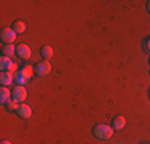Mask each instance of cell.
<instances>
[{
	"mask_svg": "<svg viewBox=\"0 0 150 144\" xmlns=\"http://www.w3.org/2000/svg\"><path fill=\"white\" fill-rule=\"evenodd\" d=\"M34 66H26V67H21V69H18V72H15V82L18 85L24 86L27 85L30 82L32 75H34Z\"/></svg>",
	"mask_w": 150,
	"mask_h": 144,
	"instance_id": "6da1fadb",
	"label": "cell"
},
{
	"mask_svg": "<svg viewBox=\"0 0 150 144\" xmlns=\"http://www.w3.org/2000/svg\"><path fill=\"white\" fill-rule=\"evenodd\" d=\"M113 131H115V130H113L112 127H109V125H105V123H98L94 128H93V135H94V138L101 139V141L110 139L112 135H113Z\"/></svg>",
	"mask_w": 150,
	"mask_h": 144,
	"instance_id": "7a4b0ae2",
	"label": "cell"
},
{
	"mask_svg": "<svg viewBox=\"0 0 150 144\" xmlns=\"http://www.w3.org/2000/svg\"><path fill=\"white\" fill-rule=\"evenodd\" d=\"M16 32L13 31V27H5L0 32V40L3 42V45H13V42H16Z\"/></svg>",
	"mask_w": 150,
	"mask_h": 144,
	"instance_id": "3957f363",
	"label": "cell"
},
{
	"mask_svg": "<svg viewBox=\"0 0 150 144\" xmlns=\"http://www.w3.org/2000/svg\"><path fill=\"white\" fill-rule=\"evenodd\" d=\"M0 69H2V72H18V64L13 63L11 58L8 56H2L0 58Z\"/></svg>",
	"mask_w": 150,
	"mask_h": 144,
	"instance_id": "277c9868",
	"label": "cell"
},
{
	"mask_svg": "<svg viewBox=\"0 0 150 144\" xmlns=\"http://www.w3.org/2000/svg\"><path fill=\"white\" fill-rule=\"evenodd\" d=\"M34 72L35 75H38V77H45V75H48L50 72H51V64H50V61H40V63H37L34 66Z\"/></svg>",
	"mask_w": 150,
	"mask_h": 144,
	"instance_id": "5b68a950",
	"label": "cell"
},
{
	"mask_svg": "<svg viewBox=\"0 0 150 144\" xmlns=\"http://www.w3.org/2000/svg\"><path fill=\"white\" fill-rule=\"evenodd\" d=\"M26 98H27L26 88H24V86H21V85H16L15 90H13V101H16V103L23 104L24 101H26Z\"/></svg>",
	"mask_w": 150,
	"mask_h": 144,
	"instance_id": "8992f818",
	"label": "cell"
},
{
	"mask_svg": "<svg viewBox=\"0 0 150 144\" xmlns=\"http://www.w3.org/2000/svg\"><path fill=\"white\" fill-rule=\"evenodd\" d=\"M16 55H18V58H21V59L27 61V59L30 58V55H32L30 46L26 45V43H21V45H18V46H16Z\"/></svg>",
	"mask_w": 150,
	"mask_h": 144,
	"instance_id": "52a82bcc",
	"label": "cell"
},
{
	"mask_svg": "<svg viewBox=\"0 0 150 144\" xmlns=\"http://www.w3.org/2000/svg\"><path fill=\"white\" fill-rule=\"evenodd\" d=\"M16 114L19 115L21 118L27 120V118H30V115H32V109H30V106H29V104L23 103V104H19V107H18Z\"/></svg>",
	"mask_w": 150,
	"mask_h": 144,
	"instance_id": "ba28073f",
	"label": "cell"
},
{
	"mask_svg": "<svg viewBox=\"0 0 150 144\" xmlns=\"http://www.w3.org/2000/svg\"><path fill=\"white\" fill-rule=\"evenodd\" d=\"M11 99H13V91H10L8 86H2L0 88V101H2V104L6 106Z\"/></svg>",
	"mask_w": 150,
	"mask_h": 144,
	"instance_id": "9c48e42d",
	"label": "cell"
},
{
	"mask_svg": "<svg viewBox=\"0 0 150 144\" xmlns=\"http://www.w3.org/2000/svg\"><path fill=\"white\" fill-rule=\"evenodd\" d=\"M15 82V74L13 72H2L0 74V83H2V86H8Z\"/></svg>",
	"mask_w": 150,
	"mask_h": 144,
	"instance_id": "30bf717a",
	"label": "cell"
},
{
	"mask_svg": "<svg viewBox=\"0 0 150 144\" xmlns=\"http://www.w3.org/2000/svg\"><path fill=\"white\" fill-rule=\"evenodd\" d=\"M125 127H126V118H125L123 115H117V117L113 118L112 128L115 130V131H120V130H123Z\"/></svg>",
	"mask_w": 150,
	"mask_h": 144,
	"instance_id": "8fae6325",
	"label": "cell"
},
{
	"mask_svg": "<svg viewBox=\"0 0 150 144\" xmlns=\"http://www.w3.org/2000/svg\"><path fill=\"white\" fill-rule=\"evenodd\" d=\"M40 55H42V58H43L45 61H50L53 58V46L43 45V46H42V50H40Z\"/></svg>",
	"mask_w": 150,
	"mask_h": 144,
	"instance_id": "7c38bea8",
	"label": "cell"
},
{
	"mask_svg": "<svg viewBox=\"0 0 150 144\" xmlns=\"http://www.w3.org/2000/svg\"><path fill=\"white\" fill-rule=\"evenodd\" d=\"M13 31L16 32V34H24L26 32V29H27V26H26V23L24 21H21V19H18V21H15L13 23Z\"/></svg>",
	"mask_w": 150,
	"mask_h": 144,
	"instance_id": "4fadbf2b",
	"label": "cell"
},
{
	"mask_svg": "<svg viewBox=\"0 0 150 144\" xmlns=\"http://www.w3.org/2000/svg\"><path fill=\"white\" fill-rule=\"evenodd\" d=\"M13 55H16V46L15 45H3L2 46V56L11 58Z\"/></svg>",
	"mask_w": 150,
	"mask_h": 144,
	"instance_id": "5bb4252c",
	"label": "cell"
},
{
	"mask_svg": "<svg viewBox=\"0 0 150 144\" xmlns=\"http://www.w3.org/2000/svg\"><path fill=\"white\" fill-rule=\"evenodd\" d=\"M18 107H19V103H16V101H13V99L6 104V109H8V110H15V112H16Z\"/></svg>",
	"mask_w": 150,
	"mask_h": 144,
	"instance_id": "9a60e30c",
	"label": "cell"
},
{
	"mask_svg": "<svg viewBox=\"0 0 150 144\" xmlns=\"http://www.w3.org/2000/svg\"><path fill=\"white\" fill-rule=\"evenodd\" d=\"M144 48L147 50V51H150V37L147 38V40H145V45H144Z\"/></svg>",
	"mask_w": 150,
	"mask_h": 144,
	"instance_id": "2e32d148",
	"label": "cell"
},
{
	"mask_svg": "<svg viewBox=\"0 0 150 144\" xmlns=\"http://www.w3.org/2000/svg\"><path fill=\"white\" fill-rule=\"evenodd\" d=\"M147 11L150 13V0H149V2H147Z\"/></svg>",
	"mask_w": 150,
	"mask_h": 144,
	"instance_id": "e0dca14e",
	"label": "cell"
},
{
	"mask_svg": "<svg viewBox=\"0 0 150 144\" xmlns=\"http://www.w3.org/2000/svg\"><path fill=\"white\" fill-rule=\"evenodd\" d=\"M0 144H11V143H10V141H2Z\"/></svg>",
	"mask_w": 150,
	"mask_h": 144,
	"instance_id": "ac0fdd59",
	"label": "cell"
}]
</instances>
